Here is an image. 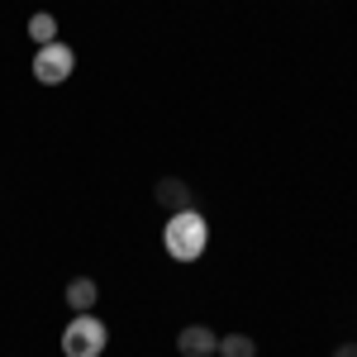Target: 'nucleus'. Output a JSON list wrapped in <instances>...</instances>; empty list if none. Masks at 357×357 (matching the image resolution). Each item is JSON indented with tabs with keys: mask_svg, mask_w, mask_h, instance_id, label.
I'll use <instances>...</instances> for the list:
<instances>
[{
	"mask_svg": "<svg viewBox=\"0 0 357 357\" xmlns=\"http://www.w3.org/2000/svg\"><path fill=\"white\" fill-rule=\"evenodd\" d=\"M220 357H257V343L248 333H224L220 338Z\"/></svg>",
	"mask_w": 357,
	"mask_h": 357,
	"instance_id": "obj_8",
	"label": "nucleus"
},
{
	"mask_svg": "<svg viewBox=\"0 0 357 357\" xmlns=\"http://www.w3.org/2000/svg\"><path fill=\"white\" fill-rule=\"evenodd\" d=\"M72 67H77V53L57 38V43H43L38 53H33V82L38 86H62L72 77Z\"/></svg>",
	"mask_w": 357,
	"mask_h": 357,
	"instance_id": "obj_3",
	"label": "nucleus"
},
{
	"mask_svg": "<svg viewBox=\"0 0 357 357\" xmlns=\"http://www.w3.org/2000/svg\"><path fill=\"white\" fill-rule=\"evenodd\" d=\"M205 243H210V224L200 220L195 210H181V215H172L162 229V248L172 262H195L200 252H205Z\"/></svg>",
	"mask_w": 357,
	"mask_h": 357,
	"instance_id": "obj_1",
	"label": "nucleus"
},
{
	"mask_svg": "<svg viewBox=\"0 0 357 357\" xmlns=\"http://www.w3.org/2000/svg\"><path fill=\"white\" fill-rule=\"evenodd\" d=\"M153 200L162 205L167 215H181V210H195V205H191V186H186L181 176H162V181L153 186Z\"/></svg>",
	"mask_w": 357,
	"mask_h": 357,
	"instance_id": "obj_5",
	"label": "nucleus"
},
{
	"mask_svg": "<svg viewBox=\"0 0 357 357\" xmlns=\"http://www.w3.org/2000/svg\"><path fill=\"white\" fill-rule=\"evenodd\" d=\"M62 296H67V305H72V314H91V310L100 305V286H96L91 276H72Z\"/></svg>",
	"mask_w": 357,
	"mask_h": 357,
	"instance_id": "obj_6",
	"label": "nucleus"
},
{
	"mask_svg": "<svg viewBox=\"0 0 357 357\" xmlns=\"http://www.w3.org/2000/svg\"><path fill=\"white\" fill-rule=\"evenodd\" d=\"M333 357H357V343H338V348H333Z\"/></svg>",
	"mask_w": 357,
	"mask_h": 357,
	"instance_id": "obj_9",
	"label": "nucleus"
},
{
	"mask_svg": "<svg viewBox=\"0 0 357 357\" xmlns=\"http://www.w3.org/2000/svg\"><path fill=\"white\" fill-rule=\"evenodd\" d=\"M176 353L181 357H215L220 353V333L210 329V324H186V329L176 333Z\"/></svg>",
	"mask_w": 357,
	"mask_h": 357,
	"instance_id": "obj_4",
	"label": "nucleus"
},
{
	"mask_svg": "<svg viewBox=\"0 0 357 357\" xmlns=\"http://www.w3.org/2000/svg\"><path fill=\"white\" fill-rule=\"evenodd\" d=\"M29 38H33V48L57 43V20L48 15V10H33V15H29Z\"/></svg>",
	"mask_w": 357,
	"mask_h": 357,
	"instance_id": "obj_7",
	"label": "nucleus"
},
{
	"mask_svg": "<svg viewBox=\"0 0 357 357\" xmlns=\"http://www.w3.org/2000/svg\"><path fill=\"white\" fill-rule=\"evenodd\" d=\"M105 343H110V329H105V319H96V310L72 314V324L62 329V353L67 357H100Z\"/></svg>",
	"mask_w": 357,
	"mask_h": 357,
	"instance_id": "obj_2",
	"label": "nucleus"
}]
</instances>
